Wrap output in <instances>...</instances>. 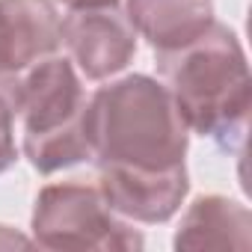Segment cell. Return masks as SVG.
<instances>
[{
  "label": "cell",
  "instance_id": "cell-1",
  "mask_svg": "<svg viewBox=\"0 0 252 252\" xmlns=\"http://www.w3.org/2000/svg\"><path fill=\"white\" fill-rule=\"evenodd\" d=\"M86 140L95 166H184L190 128L169 89L149 74L119 77L86 98Z\"/></svg>",
  "mask_w": 252,
  "mask_h": 252
},
{
  "label": "cell",
  "instance_id": "cell-2",
  "mask_svg": "<svg viewBox=\"0 0 252 252\" xmlns=\"http://www.w3.org/2000/svg\"><path fill=\"white\" fill-rule=\"evenodd\" d=\"M158 71L187 128L220 149H240L252 107L246 54L225 24H211L184 48L160 51Z\"/></svg>",
  "mask_w": 252,
  "mask_h": 252
},
{
  "label": "cell",
  "instance_id": "cell-3",
  "mask_svg": "<svg viewBox=\"0 0 252 252\" xmlns=\"http://www.w3.org/2000/svg\"><path fill=\"white\" fill-rule=\"evenodd\" d=\"M15 116L24 128V158L39 172L89 160L86 92L71 60L45 57L18 74Z\"/></svg>",
  "mask_w": 252,
  "mask_h": 252
},
{
  "label": "cell",
  "instance_id": "cell-4",
  "mask_svg": "<svg viewBox=\"0 0 252 252\" xmlns=\"http://www.w3.org/2000/svg\"><path fill=\"white\" fill-rule=\"evenodd\" d=\"M33 243L48 249L134 252L143 249V234L104 202L98 187L65 181L48 184L36 196Z\"/></svg>",
  "mask_w": 252,
  "mask_h": 252
},
{
  "label": "cell",
  "instance_id": "cell-5",
  "mask_svg": "<svg viewBox=\"0 0 252 252\" xmlns=\"http://www.w3.org/2000/svg\"><path fill=\"white\" fill-rule=\"evenodd\" d=\"M60 45L68 48L74 68L89 80L119 74L137 54V30L116 6L71 9L60 21Z\"/></svg>",
  "mask_w": 252,
  "mask_h": 252
},
{
  "label": "cell",
  "instance_id": "cell-6",
  "mask_svg": "<svg viewBox=\"0 0 252 252\" xmlns=\"http://www.w3.org/2000/svg\"><path fill=\"white\" fill-rule=\"evenodd\" d=\"M98 190L104 202L131 222H166L190 190L187 166L172 169H119L98 166Z\"/></svg>",
  "mask_w": 252,
  "mask_h": 252
},
{
  "label": "cell",
  "instance_id": "cell-7",
  "mask_svg": "<svg viewBox=\"0 0 252 252\" xmlns=\"http://www.w3.org/2000/svg\"><path fill=\"white\" fill-rule=\"evenodd\" d=\"M60 48V15L51 0H0V77L21 74Z\"/></svg>",
  "mask_w": 252,
  "mask_h": 252
},
{
  "label": "cell",
  "instance_id": "cell-8",
  "mask_svg": "<svg viewBox=\"0 0 252 252\" xmlns=\"http://www.w3.org/2000/svg\"><path fill=\"white\" fill-rule=\"evenodd\" d=\"M125 18L158 54L175 51L214 24V0H125Z\"/></svg>",
  "mask_w": 252,
  "mask_h": 252
},
{
  "label": "cell",
  "instance_id": "cell-9",
  "mask_svg": "<svg viewBox=\"0 0 252 252\" xmlns=\"http://www.w3.org/2000/svg\"><path fill=\"white\" fill-rule=\"evenodd\" d=\"M252 214L225 196H199L175 231V249H249Z\"/></svg>",
  "mask_w": 252,
  "mask_h": 252
},
{
  "label": "cell",
  "instance_id": "cell-10",
  "mask_svg": "<svg viewBox=\"0 0 252 252\" xmlns=\"http://www.w3.org/2000/svg\"><path fill=\"white\" fill-rule=\"evenodd\" d=\"M15 89L18 74L0 77V172L15 163Z\"/></svg>",
  "mask_w": 252,
  "mask_h": 252
},
{
  "label": "cell",
  "instance_id": "cell-11",
  "mask_svg": "<svg viewBox=\"0 0 252 252\" xmlns=\"http://www.w3.org/2000/svg\"><path fill=\"white\" fill-rule=\"evenodd\" d=\"M33 240L30 237H21L18 231L6 228V225H0V249H9V246H30Z\"/></svg>",
  "mask_w": 252,
  "mask_h": 252
},
{
  "label": "cell",
  "instance_id": "cell-12",
  "mask_svg": "<svg viewBox=\"0 0 252 252\" xmlns=\"http://www.w3.org/2000/svg\"><path fill=\"white\" fill-rule=\"evenodd\" d=\"M68 9H101V6H116L119 0H63Z\"/></svg>",
  "mask_w": 252,
  "mask_h": 252
}]
</instances>
